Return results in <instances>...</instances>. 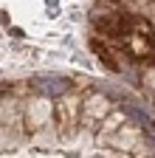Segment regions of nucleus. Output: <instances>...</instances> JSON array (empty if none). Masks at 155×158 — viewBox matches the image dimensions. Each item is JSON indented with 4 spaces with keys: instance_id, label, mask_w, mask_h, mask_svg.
<instances>
[{
    "instance_id": "nucleus-1",
    "label": "nucleus",
    "mask_w": 155,
    "mask_h": 158,
    "mask_svg": "<svg viewBox=\"0 0 155 158\" xmlns=\"http://www.w3.org/2000/svg\"><path fill=\"white\" fill-rule=\"evenodd\" d=\"M43 90H45L48 96H59V93H65V90H68V82H65V79H54V82L43 85Z\"/></svg>"
}]
</instances>
